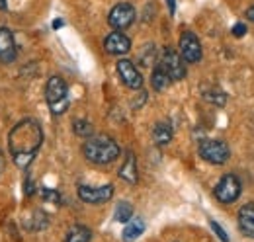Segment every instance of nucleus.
Returning a JSON list of instances; mask_svg holds the SVG:
<instances>
[{"mask_svg": "<svg viewBox=\"0 0 254 242\" xmlns=\"http://www.w3.org/2000/svg\"><path fill=\"white\" fill-rule=\"evenodd\" d=\"M92 241V231L84 225H74L66 231L64 242H90Z\"/></svg>", "mask_w": 254, "mask_h": 242, "instance_id": "16", "label": "nucleus"}, {"mask_svg": "<svg viewBox=\"0 0 254 242\" xmlns=\"http://www.w3.org/2000/svg\"><path fill=\"white\" fill-rule=\"evenodd\" d=\"M72 131L78 135V137H90L92 135V125H90V121L86 120H74L72 121Z\"/></svg>", "mask_w": 254, "mask_h": 242, "instance_id": "20", "label": "nucleus"}, {"mask_svg": "<svg viewBox=\"0 0 254 242\" xmlns=\"http://www.w3.org/2000/svg\"><path fill=\"white\" fill-rule=\"evenodd\" d=\"M199 156L205 160V162H209V164H225L227 160H229V156H231V151H229V147H227V143L225 141H219V139H203L201 143H199Z\"/></svg>", "mask_w": 254, "mask_h": 242, "instance_id": "4", "label": "nucleus"}, {"mask_svg": "<svg viewBox=\"0 0 254 242\" xmlns=\"http://www.w3.org/2000/svg\"><path fill=\"white\" fill-rule=\"evenodd\" d=\"M104 49L110 55H126L131 49V39L122 31H112L106 39H104Z\"/></svg>", "mask_w": 254, "mask_h": 242, "instance_id": "11", "label": "nucleus"}, {"mask_svg": "<svg viewBox=\"0 0 254 242\" xmlns=\"http://www.w3.org/2000/svg\"><path fill=\"white\" fill-rule=\"evenodd\" d=\"M213 193H215V197H217L221 203L229 205V203L237 201L239 195H241V180H239L235 174H227V176H223L221 180L217 182Z\"/></svg>", "mask_w": 254, "mask_h": 242, "instance_id": "7", "label": "nucleus"}, {"mask_svg": "<svg viewBox=\"0 0 254 242\" xmlns=\"http://www.w3.org/2000/svg\"><path fill=\"white\" fill-rule=\"evenodd\" d=\"M114 195V185H80L78 187V197L84 201V203H90V205H100V203H106L110 201Z\"/></svg>", "mask_w": 254, "mask_h": 242, "instance_id": "8", "label": "nucleus"}, {"mask_svg": "<svg viewBox=\"0 0 254 242\" xmlns=\"http://www.w3.org/2000/svg\"><path fill=\"white\" fill-rule=\"evenodd\" d=\"M180 55L186 62H199L201 60V43L193 31H184L180 35Z\"/></svg>", "mask_w": 254, "mask_h": 242, "instance_id": "9", "label": "nucleus"}, {"mask_svg": "<svg viewBox=\"0 0 254 242\" xmlns=\"http://www.w3.org/2000/svg\"><path fill=\"white\" fill-rule=\"evenodd\" d=\"M145 233V221L143 219H131L129 223H127V227L124 229V241L126 242H133L137 241L141 235Z\"/></svg>", "mask_w": 254, "mask_h": 242, "instance_id": "17", "label": "nucleus"}, {"mask_svg": "<svg viewBox=\"0 0 254 242\" xmlns=\"http://www.w3.org/2000/svg\"><path fill=\"white\" fill-rule=\"evenodd\" d=\"M114 219L118 223H129L133 219V205L127 203V201H120L116 205V211H114Z\"/></svg>", "mask_w": 254, "mask_h": 242, "instance_id": "19", "label": "nucleus"}, {"mask_svg": "<svg viewBox=\"0 0 254 242\" xmlns=\"http://www.w3.org/2000/svg\"><path fill=\"white\" fill-rule=\"evenodd\" d=\"M82 154L88 162L92 164H110L120 156V145L108 137V135H96V137H88L82 145Z\"/></svg>", "mask_w": 254, "mask_h": 242, "instance_id": "2", "label": "nucleus"}, {"mask_svg": "<svg viewBox=\"0 0 254 242\" xmlns=\"http://www.w3.org/2000/svg\"><path fill=\"white\" fill-rule=\"evenodd\" d=\"M247 18H249V20L254 24V6H251V8L247 10Z\"/></svg>", "mask_w": 254, "mask_h": 242, "instance_id": "27", "label": "nucleus"}, {"mask_svg": "<svg viewBox=\"0 0 254 242\" xmlns=\"http://www.w3.org/2000/svg\"><path fill=\"white\" fill-rule=\"evenodd\" d=\"M43 143L41 125L35 120L18 121L8 135V152L20 170H26L37 156Z\"/></svg>", "mask_w": 254, "mask_h": 242, "instance_id": "1", "label": "nucleus"}, {"mask_svg": "<svg viewBox=\"0 0 254 242\" xmlns=\"http://www.w3.org/2000/svg\"><path fill=\"white\" fill-rule=\"evenodd\" d=\"M0 8H2V10L6 8V2H4V0H0Z\"/></svg>", "mask_w": 254, "mask_h": 242, "instance_id": "30", "label": "nucleus"}, {"mask_svg": "<svg viewBox=\"0 0 254 242\" xmlns=\"http://www.w3.org/2000/svg\"><path fill=\"white\" fill-rule=\"evenodd\" d=\"M245 33H247V26H245V24H237V26L233 28V35H235V37H243Z\"/></svg>", "mask_w": 254, "mask_h": 242, "instance_id": "25", "label": "nucleus"}, {"mask_svg": "<svg viewBox=\"0 0 254 242\" xmlns=\"http://www.w3.org/2000/svg\"><path fill=\"white\" fill-rule=\"evenodd\" d=\"M172 125L168 123V121H159L157 125H155V129H153V141L159 145V147H164V145H168L170 141H172Z\"/></svg>", "mask_w": 254, "mask_h": 242, "instance_id": "14", "label": "nucleus"}, {"mask_svg": "<svg viewBox=\"0 0 254 242\" xmlns=\"http://www.w3.org/2000/svg\"><path fill=\"white\" fill-rule=\"evenodd\" d=\"M170 84H172V80H170V76L166 74V70H164L160 64H157V66L153 68V74H151V86L157 92H162V90H166Z\"/></svg>", "mask_w": 254, "mask_h": 242, "instance_id": "18", "label": "nucleus"}, {"mask_svg": "<svg viewBox=\"0 0 254 242\" xmlns=\"http://www.w3.org/2000/svg\"><path fill=\"white\" fill-rule=\"evenodd\" d=\"M45 100L53 116H61L68 110V88L61 76H51L45 86Z\"/></svg>", "mask_w": 254, "mask_h": 242, "instance_id": "3", "label": "nucleus"}, {"mask_svg": "<svg viewBox=\"0 0 254 242\" xmlns=\"http://www.w3.org/2000/svg\"><path fill=\"white\" fill-rule=\"evenodd\" d=\"M203 98H205L207 102L215 104V106H223V104H225V100H227L225 92L219 90V88H211V90H205V92H203Z\"/></svg>", "mask_w": 254, "mask_h": 242, "instance_id": "21", "label": "nucleus"}, {"mask_svg": "<svg viewBox=\"0 0 254 242\" xmlns=\"http://www.w3.org/2000/svg\"><path fill=\"white\" fill-rule=\"evenodd\" d=\"M120 178L126 180L127 183H137V162H135L133 152H127L126 162L120 168Z\"/></svg>", "mask_w": 254, "mask_h": 242, "instance_id": "15", "label": "nucleus"}, {"mask_svg": "<svg viewBox=\"0 0 254 242\" xmlns=\"http://www.w3.org/2000/svg\"><path fill=\"white\" fill-rule=\"evenodd\" d=\"M59 28H63V20H55L53 22V30H59Z\"/></svg>", "mask_w": 254, "mask_h": 242, "instance_id": "28", "label": "nucleus"}, {"mask_svg": "<svg viewBox=\"0 0 254 242\" xmlns=\"http://www.w3.org/2000/svg\"><path fill=\"white\" fill-rule=\"evenodd\" d=\"M135 22V8L129 2H120L116 4L110 14H108V24L116 31L127 30L131 24Z\"/></svg>", "mask_w": 254, "mask_h": 242, "instance_id": "6", "label": "nucleus"}, {"mask_svg": "<svg viewBox=\"0 0 254 242\" xmlns=\"http://www.w3.org/2000/svg\"><path fill=\"white\" fill-rule=\"evenodd\" d=\"M166 4H168L170 14H174V12H176V0H166Z\"/></svg>", "mask_w": 254, "mask_h": 242, "instance_id": "26", "label": "nucleus"}, {"mask_svg": "<svg viewBox=\"0 0 254 242\" xmlns=\"http://www.w3.org/2000/svg\"><path fill=\"white\" fill-rule=\"evenodd\" d=\"M239 229L249 239H254V201L239 209Z\"/></svg>", "mask_w": 254, "mask_h": 242, "instance_id": "13", "label": "nucleus"}, {"mask_svg": "<svg viewBox=\"0 0 254 242\" xmlns=\"http://www.w3.org/2000/svg\"><path fill=\"white\" fill-rule=\"evenodd\" d=\"M47 225H49V219H47V215H45V213L43 211L33 213V223H32L33 231H43Z\"/></svg>", "mask_w": 254, "mask_h": 242, "instance_id": "22", "label": "nucleus"}, {"mask_svg": "<svg viewBox=\"0 0 254 242\" xmlns=\"http://www.w3.org/2000/svg\"><path fill=\"white\" fill-rule=\"evenodd\" d=\"M2 166H4V158H2V152H0V174H2Z\"/></svg>", "mask_w": 254, "mask_h": 242, "instance_id": "29", "label": "nucleus"}, {"mask_svg": "<svg viewBox=\"0 0 254 242\" xmlns=\"http://www.w3.org/2000/svg\"><path fill=\"white\" fill-rule=\"evenodd\" d=\"M41 197H43L45 201H53V203H59V201H61L59 191H55V189H51V187H41Z\"/></svg>", "mask_w": 254, "mask_h": 242, "instance_id": "23", "label": "nucleus"}, {"mask_svg": "<svg viewBox=\"0 0 254 242\" xmlns=\"http://www.w3.org/2000/svg\"><path fill=\"white\" fill-rule=\"evenodd\" d=\"M118 74L122 78V82L131 90H139L143 86V76L139 72V68L133 64V60L120 59L118 60Z\"/></svg>", "mask_w": 254, "mask_h": 242, "instance_id": "10", "label": "nucleus"}, {"mask_svg": "<svg viewBox=\"0 0 254 242\" xmlns=\"http://www.w3.org/2000/svg\"><path fill=\"white\" fill-rule=\"evenodd\" d=\"M159 64L166 70V74L170 76L172 82H178V80H182L186 76V62L182 59V55L178 51H174L172 47H166L162 51Z\"/></svg>", "mask_w": 254, "mask_h": 242, "instance_id": "5", "label": "nucleus"}, {"mask_svg": "<svg viewBox=\"0 0 254 242\" xmlns=\"http://www.w3.org/2000/svg\"><path fill=\"white\" fill-rule=\"evenodd\" d=\"M18 49H16V41H14V33L8 28H0V62L10 64L16 60Z\"/></svg>", "mask_w": 254, "mask_h": 242, "instance_id": "12", "label": "nucleus"}, {"mask_svg": "<svg viewBox=\"0 0 254 242\" xmlns=\"http://www.w3.org/2000/svg\"><path fill=\"white\" fill-rule=\"evenodd\" d=\"M209 227H211V229H213V233L219 237V241H221V242H229V237H227V233H225L221 227H219V223H215V221H209Z\"/></svg>", "mask_w": 254, "mask_h": 242, "instance_id": "24", "label": "nucleus"}]
</instances>
